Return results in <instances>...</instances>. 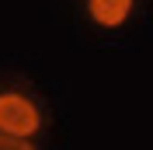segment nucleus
<instances>
[{"label":"nucleus","mask_w":153,"mask_h":150,"mask_svg":"<svg viewBox=\"0 0 153 150\" xmlns=\"http://www.w3.org/2000/svg\"><path fill=\"white\" fill-rule=\"evenodd\" d=\"M38 129H42V112L28 94L0 91V133L18 136V140H31Z\"/></svg>","instance_id":"f257e3e1"},{"label":"nucleus","mask_w":153,"mask_h":150,"mask_svg":"<svg viewBox=\"0 0 153 150\" xmlns=\"http://www.w3.org/2000/svg\"><path fill=\"white\" fill-rule=\"evenodd\" d=\"M84 4L97 28H122L136 7V0H84Z\"/></svg>","instance_id":"f03ea898"},{"label":"nucleus","mask_w":153,"mask_h":150,"mask_svg":"<svg viewBox=\"0 0 153 150\" xmlns=\"http://www.w3.org/2000/svg\"><path fill=\"white\" fill-rule=\"evenodd\" d=\"M0 150H35L31 140H18V136H4L0 133Z\"/></svg>","instance_id":"7ed1b4c3"}]
</instances>
